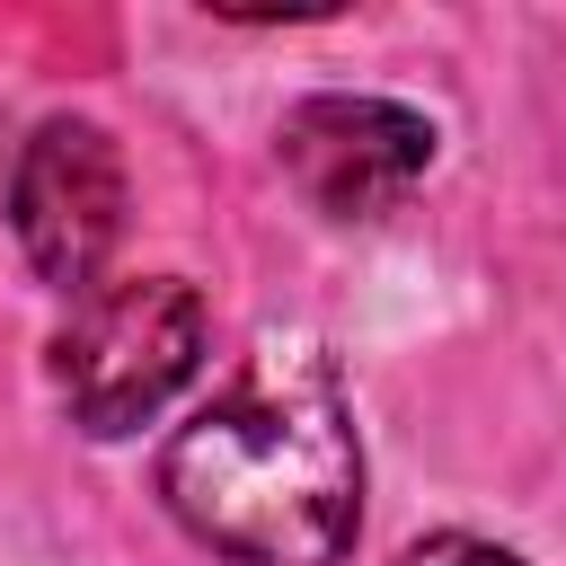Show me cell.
I'll return each instance as SVG.
<instances>
[{"instance_id":"obj_1","label":"cell","mask_w":566,"mask_h":566,"mask_svg":"<svg viewBox=\"0 0 566 566\" xmlns=\"http://www.w3.org/2000/svg\"><path fill=\"white\" fill-rule=\"evenodd\" d=\"M159 495L230 566H336L363 531V442L336 371L310 345H265L177 424Z\"/></svg>"},{"instance_id":"obj_2","label":"cell","mask_w":566,"mask_h":566,"mask_svg":"<svg viewBox=\"0 0 566 566\" xmlns=\"http://www.w3.org/2000/svg\"><path fill=\"white\" fill-rule=\"evenodd\" d=\"M195 371H203V301L177 274L97 283L71 310V327L53 336V389H62L71 424L97 442L142 433Z\"/></svg>"},{"instance_id":"obj_5","label":"cell","mask_w":566,"mask_h":566,"mask_svg":"<svg viewBox=\"0 0 566 566\" xmlns=\"http://www.w3.org/2000/svg\"><path fill=\"white\" fill-rule=\"evenodd\" d=\"M398 566H522V557L495 548V539H469V531H433V539H416Z\"/></svg>"},{"instance_id":"obj_3","label":"cell","mask_w":566,"mask_h":566,"mask_svg":"<svg viewBox=\"0 0 566 566\" xmlns=\"http://www.w3.org/2000/svg\"><path fill=\"white\" fill-rule=\"evenodd\" d=\"M9 230L53 292H97L115 239H124V150L88 115H53L18 142L9 168Z\"/></svg>"},{"instance_id":"obj_4","label":"cell","mask_w":566,"mask_h":566,"mask_svg":"<svg viewBox=\"0 0 566 566\" xmlns=\"http://www.w3.org/2000/svg\"><path fill=\"white\" fill-rule=\"evenodd\" d=\"M274 150H283V177L301 186L310 212H327V221H380V212H398L424 186L433 124L416 106H398V97H345V88H327V97H301L283 115Z\"/></svg>"}]
</instances>
